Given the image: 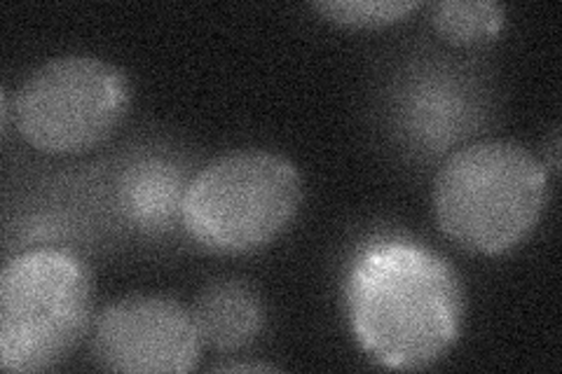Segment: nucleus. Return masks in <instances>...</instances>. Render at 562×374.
Returning a JSON list of instances; mask_svg holds the SVG:
<instances>
[{"instance_id":"nucleus-4","label":"nucleus","mask_w":562,"mask_h":374,"mask_svg":"<svg viewBox=\"0 0 562 374\" xmlns=\"http://www.w3.org/2000/svg\"><path fill=\"white\" fill-rule=\"evenodd\" d=\"M90 267L66 248H35L0 274V367L47 372L74 353L92 326Z\"/></svg>"},{"instance_id":"nucleus-7","label":"nucleus","mask_w":562,"mask_h":374,"mask_svg":"<svg viewBox=\"0 0 562 374\" xmlns=\"http://www.w3.org/2000/svg\"><path fill=\"white\" fill-rule=\"evenodd\" d=\"M202 347L221 353L246 349L266 326L260 295L239 279H218L202 288L190 309Z\"/></svg>"},{"instance_id":"nucleus-2","label":"nucleus","mask_w":562,"mask_h":374,"mask_svg":"<svg viewBox=\"0 0 562 374\" xmlns=\"http://www.w3.org/2000/svg\"><path fill=\"white\" fill-rule=\"evenodd\" d=\"M547 204V167L512 140H481L452 152L434 181L438 229L481 256L514 251L532 235Z\"/></svg>"},{"instance_id":"nucleus-1","label":"nucleus","mask_w":562,"mask_h":374,"mask_svg":"<svg viewBox=\"0 0 562 374\" xmlns=\"http://www.w3.org/2000/svg\"><path fill=\"white\" fill-rule=\"evenodd\" d=\"M347 316L361 349L394 370L429 367L454 347L464 288L429 248L390 241L368 248L347 279Z\"/></svg>"},{"instance_id":"nucleus-3","label":"nucleus","mask_w":562,"mask_h":374,"mask_svg":"<svg viewBox=\"0 0 562 374\" xmlns=\"http://www.w3.org/2000/svg\"><path fill=\"white\" fill-rule=\"evenodd\" d=\"M303 204V175L270 150H235L200 169L181 197V223L211 253L244 256L284 235Z\"/></svg>"},{"instance_id":"nucleus-10","label":"nucleus","mask_w":562,"mask_h":374,"mask_svg":"<svg viewBox=\"0 0 562 374\" xmlns=\"http://www.w3.org/2000/svg\"><path fill=\"white\" fill-rule=\"evenodd\" d=\"M218 370H225V372H231V370H239V372H249V370H256V372H262V370H274L272 365H223V367H218Z\"/></svg>"},{"instance_id":"nucleus-8","label":"nucleus","mask_w":562,"mask_h":374,"mask_svg":"<svg viewBox=\"0 0 562 374\" xmlns=\"http://www.w3.org/2000/svg\"><path fill=\"white\" fill-rule=\"evenodd\" d=\"M506 14L495 0H441L431 5V24L452 45H481L497 38Z\"/></svg>"},{"instance_id":"nucleus-5","label":"nucleus","mask_w":562,"mask_h":374,"mask_svg":"<svg viewBox=\"0 0 562 374\" xmlns=\"http://www.w3.org/2000/svg\"><path fill=\"white\" fill-rule=\"evenodd\" d=\"M132 87L111 61L90 55L49 59L26 78L14 99L22 138L45 155L94 150L127 117Z\"/></svg>"},{"instance_id":"nucleus-9","label":"nucleus","mask_w":562,"mask_h":374,"mask_svg":"<svg viewBox=\"0 0 562 374\" xmlns=\"http://www.w3.org/2000/svg\"><path fill=\"white\" fill-rule=\"evenodd\" d=\"M419 5L417 0H328V3H314V10L340 26L380 29L403 22Z\"/></svg>"},{"instance_id":"nucleus-6","label":"nucleus","mask_w":562,"mask_h":374,"mask_svg":"<svg viewBox=\"0 0 562 374\" xmlns=\"http://www.w3.org/2000/svg\"><path fill=\"white\" fill-rule=\"evenodd\" d=\"M202 340L179 299L160 293L127 295L105 307L92 332L101 370L132 374H186L200 363Z\"/></svg>"}]
</instances>
